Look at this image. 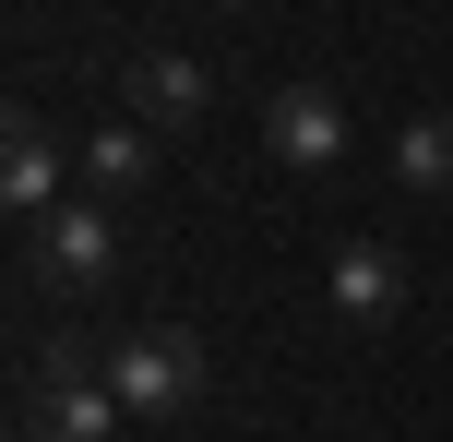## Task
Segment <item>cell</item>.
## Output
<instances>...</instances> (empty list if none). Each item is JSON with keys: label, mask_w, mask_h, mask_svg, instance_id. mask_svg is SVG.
<instances>
[{"label": "cell", "mask_w": 453, "mask_h": 442, "mask_svg": "<svg viewBox=\"0 0 453 442\" xmlns=\"http://www.w3.org/2000/svg\"><path fill=\"white\" fill-rule=\"evenodd\" d=\"M108 395H119V419H180V407L203 395V335H191V323L119 335V347H108Z\"/></svg>", "instance_id": "obj_1"}, {"label": "cell", "mask_w": 453, "mask_h": 442, "mask_svg": "<svg viewBox=\"0 0 453 442\" xmlns=\"http://www.w3.org/2000/svg\"><path fill=\"white\" fill-rule=\"evenodd\" d=\"M108 275H119V228H108V204H84V191H72V204L36 228V287H72V299H96Z\"/></svg>", "instance_id": "obj_2"}, {"label": "cell", "mask_w": 453, "mask_h": 442, "mask_svg": "<svg viewBox=\"0 0 453 442\" xmlns=\"http://www.w3.org/2000/svg\"><path fill=\"white\" fill-rule=\"evenodd\" d=\"M263 143L298 167V180H322V167L346 156V96L334 84H274L263 96Z\"/></svg>", "instance_id": "obj_3"}, {"label": "cell", "mask_w": 453, "mask_h": 442, "mask_svg": "<svg viewBox=\"0 0 453 442\" xmlns=\"http://www.w3.org/2000/svg\"><path fill=\"white\" fill-rule=\"evenodd\" d=\"M119 96H132V120H143V132H191V120L215 108V72L191 60V48H143V60L119 72Z\"/></svg>", "instance_id": "obj_4"}, {"label": "cell", "mask_w": 453, "mask_h": 442, "mask_svg": "<svg viewBox=\"0 0 453 442\" xmlns=\"http://www.w3.org/2000/svg\"><path fill=\"white\" fill-rule=\"evenodd\" d=\"M0 204L36 215V228L60 215V143L36 132V108H12V132H0Z\"/></svg>", "instance_id": "obj_5"}, {"label": "cell", "mask_w": 453, "mask_h": 442, "mask_svg": "<svg viewBox=\"0 0 453 442\" xmlns=\"http://www.w3.org/2000/svg\"><path fill=\"white\" fill-rule=\"evenodd\" d=\"M24 442H119V395L108 383H36Z\"/></svg>", "instance_id": "obj_6"}, {"label": "cell", "mask_w": 453, "mask_h": 442, "mask_svg": "<svg viewBox=\"0 0 453 442\" xmlns=\"http://www.w3.org/2000/svg\"><path fill=\"white\" fill-rule=\"evenodd\" d=\"M322 299H334L346 323H394V299H406V263H394L382 239H346V252H334V287H322Z\"/></svg>", "instance_id": "obj_7"}, {"label": "cell", "mask_w": 453, "mask_h": 442, "mask_svg": "<svg viewBox=\"0 0 453 442\" xmlns=\"http://www.w3.org/2000/svg\"><path fill=\"white\" fill-rule=\"evenodd\" d=\"M72 180H84V204H108V191H143V180H156V132H143V120H108V132H84Z\"/></svg>", "instance_id": "obj_8"}, {"label": "cell", "mask_w": 453, "mask_h": 442, "mask_svg": "<svg viewBox=\"0 0 453 442\" xmlns=\"http://www.w3.org/2000/svg\"><path fill=\"white\" fill-rule=\"evenodd\" d=\"M394 180L406 191H453V108H418L394 132Z\"/></svg>", "instance_id": "obj_9"}]
</instances>
